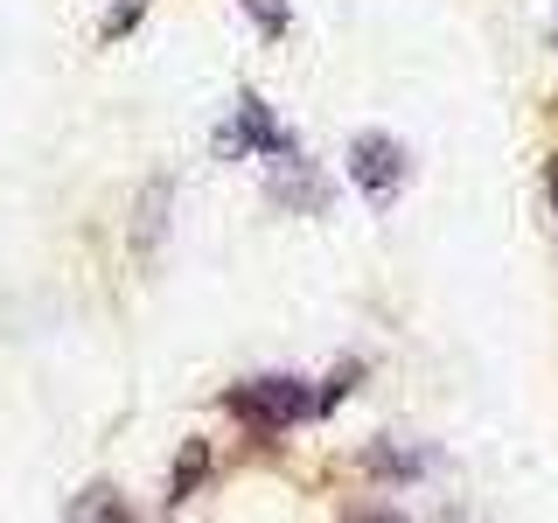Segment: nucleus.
<instances>
[{
    "label": "nucleus",
    "mask_w": 558,
    "mask_h": 523,
    "mask_svg": "<svg viewBox=\"0 0 558 523\" xmlns=\"http://www.w3.org/2000/svg\"><path fill=\"white\" fill-rule=\"evenodd\" d=\"M223 412L238 418V426H252V433H293V426H307V418H322V391L301 377H244L223 391Z\"/></svg>",
    "instance_id": "f257e3e1"
},
{
    "label": "nucleus",
    "mask_w": 558,
    "mask_h": 523,
    "mask_svg": "<svg viewBox=\"0 0 558 523\" xmlns=\"http://www.w3.org/2000/svg\"><path fill=\"white\" fill-rule=\"evenodd\" d=\"M349 182L371 196V209H391L412 182V154L398 147L391 133H363L356 147H349Z\"/></svg>",
    "instance_id": "f03ea898"
},
{
    "label": "nucleus",
    "mask_w": 558,
    "mask_h": 523,
    "mask_svg": "<svg viewBox=\"0 0 558 523\" xmlns=\"http://www.w3.org/2000/svg\"><path fill=\"white\" fill-rule=\"evenodd\" d=\"M70 516H126V502H119L112 488H84V496L70 502Z\"/></svg>",
    "instance_id": "423d86ee"
},
{
    "label": "nucleus",
    "mask_w": 558,
    "mask_h": 523,
    "mask_svg": "<svg viewBox=\"0 0 558 523\" xmlns=\"http://www.w3.org/2000/svg\"><path fill=\"white\" fill-rule=\"evenodd\" d=\"M551 203H558V161H551Z\"/></svg>",
    "instance_id": "6e6552de"
},
{
    "label": "nucleus",
    "mask_w": 558,
    "mask_h": 523,
    "mask_svg": "<svg viewBox=\"0 0 558 523\" xmlns=\"http://www.w3.org/2000/svg\"><path fill=\"white\" fill-rule=\"evenodd\" d=\"M287 147H293V133L266 112V98H238L231 119L217 126V154H223V161H244V154H272V161H279Z\"/></svg>",
    "instance_id": "7ed1b4c3"
},
{
    "label": "nucleus",
    "mask_w": 558,
    "mask_h": 523,
    "mask_svg": "<svg viewBox=\"0 0 558 523\" xmlns=\"http://www.w3.org/2000/svg\"><path fill=\"white\" fill-rule=\"evenodd\" d=\"M244 14H252V22H258V35H272V42L293 28V8H287V0H244Z\"/></svg>",
    "instance_id": "39448f33"
},
{
    "label": "nucleus",
    "mask_w": 558,
    "mask_h": 523,
    "mask_svg": "<svg viewBox=\"0 0 558 523\" xmlns=\"http://www.w3.org/2000/svg\"><path fill=\"white\" fill-rule=\"evenodd\" d=\"M196 475H209V447L189 440V453L174 461V482H168V502H189V488H196Z\"/></svg>",
    "instance_id": "20e7f679"
},
{
    "label": "nucleus",
    "mask_w": 558,
    "mask_h": 523,
    "mask_svg": "<svg viewBox=\"0 0 558 523\" xmlns=\"http://www.w3.org/2000/svg\"><path fill=\"white\" fill-rule=\"evenodd\" d=\"M140 14H147V0H119V8L105 14V42H119V35H126V28L140 22Z\"/></svg>",
    "instance_id": "0eeeda50"
}]
</instances>
